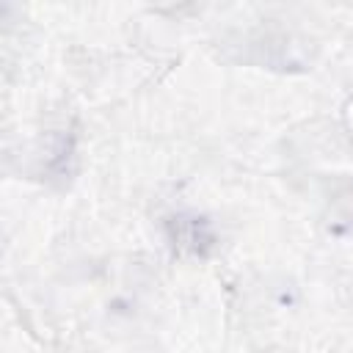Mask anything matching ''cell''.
<instances>
[{
	"instance_id": "1",
	"label": "cell",
	"mask_w": 353,
	"mask_h": 353,
	"mask_svg": "<svg viewBox=\"0 0 353 353\" xmlns=\"http://www.w3.org/2000/svg\"><path fill=\"white\" fill-rule=\"evenodd\" d=\"M168 232H171V240L179 251H188V254H207L215 243L212 237V229L204 218H196V215H176L168 221Z\"/></svg>"
}]
</instances>
